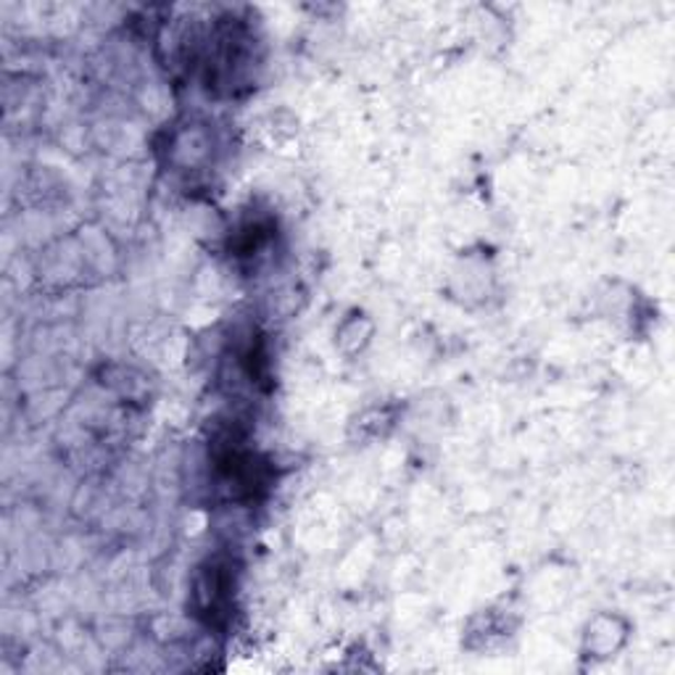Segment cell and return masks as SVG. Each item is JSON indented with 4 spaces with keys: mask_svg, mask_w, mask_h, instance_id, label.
<instances>
[{
    "mask_svg": "<svg viewBox=\"0 0 675 675\" xmlns=\"http://www.w3.org/2000/svg\"><path fill=\"white\" fill-rule=\"evenodd\" d=\"M227 570L230 568H225V564H211L206 575L198 581V607L201 613L209 615V622H219L227 607H230L232 577Z\"/></svg>",
    "mask_w": 675,
    "mask_h": 675,
    "instance_id": "1",
    "label": "cell"
}]
</instances>
